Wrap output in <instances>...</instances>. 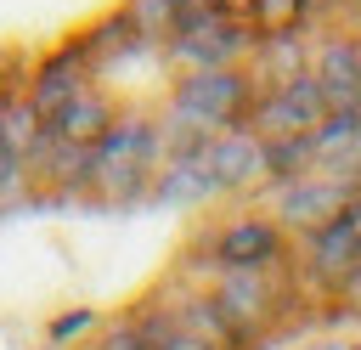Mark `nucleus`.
<instances>
[{
  "instance_id": "obj_1",
  "label": "nucleus",
  "mask_w": 361,
  "mask_h": 350,
  "mask_svg": "<svg viewBox=\"0 0 361 350\" xmlns=\"http://www.w3.org/2000/svg\"><path fill=\"white\" fill-rule=\"evenodd\" d=\"M164 164V119L158 113H118V124L90 147V181L85 198L96 209H130L152 203V181Z\"/></svg>"
},
{
  "instance_id": "obj_2",
  "label": "nucleus",
  "mask_w": 361,
  "mask_h": 350,
  "mask_svg": "<svg viewBox=\"0 0 361 350\" xmlns=\"http://www.w3.org/2000/svg\"><path fill=\"white\" fill-rule=\"evenodd\" d=\"M259 102V85L248 68H209V73H175L169 85V102H164V119L175 124H192L203 135H220V130H237L248 124Z\"/></svg>"
},
{
  "instance_id": "obj_3",
  "label": "nucleus",
  "mask_w": 361,
  "mask_h": 350,
  "mask_svg": "<svg viewBox=\"0 0 361 350\" xmlns=\"http://www.w3.org/2000/svg\"><path fill=\"white\" fill-rule=\"evenodd\" d=\"M209 294H214V305L226 310V322L248 339V350L265 344V339L282 327L288 305L299 299L293 265H288V271H220V277L209 282Z\"/></svg>"
},
{
  "instance_id": "obj_4",
  "label": "nucleus",
  "mask_w": 361,
  "mask_h": 350,
  "mask_svg": "<svg viewBox=\"0 0 361 350\" xmlns=\"http://www.w3.org/2000/svg\"><path fill=\"white\" fill-rule=\"evenodd\" d=\"M254 28L237 11H209V17H186L175 28V40L164 45V56L180 73H209V68H248L254 56Z\"/></svg>"
},
{
  "instance_id": "obj_5",
  "label": "nucleus",
  "mask_w": 361,
  "mask_h": 350,
  "mask_svg": "<svg viewBox=\"0 0 361 350\" xmlns=\"http://www.w3.org/2000/svg\"><path fill=\"white\" fill-rule=\"evenodd\" d=\"M220 271H288L299 243L271 220V209H237L226 220H209Z\"/></svg>"
},
{
  "instance_id": "obj_6",
  "label": "nucleus",
  "mask_w": 361,
  "mask_h": 350,
  "mask_svg": "<svg viewBox=\"0 0 361 350\" xmlns=\"http://www.w3.org/2000/svg\"><path fill=\"white\" fill-rule=\"evenodd\" d=\"M350 198H355V186H350L344 175H333V169H310V175H299V181H288V186H276V192H265L271 220H276L293 243H305V237H316L322 226L344 220Z\"/></svg>"
},
{
  "instance_id": "obj_7",
  "label": "nucleus",
  "mask_w": 361,
  "mask_h": 350,
  "mask_svg": "<svg viewBox=\"0 0 361 350\" xmlns=\"http://www.w3.org/2000/svg\"><path fill=\"white\" fill-rule=\"evenodd\" d=\"M147 299H158V305H164V316H169L186 339H197L203 350H248V339L226 322V310L214 305V294H209V288H197V282H186V277L164 271V277L152 282V294H147Z\"/></svg>"
},
{
  "instance_id": "obj_8",
  "label": "nucleus",
  "mask_w": 361,
  "mask_h": 350,
  "mask_svg": "<svg viewBox=\"0 0 361 350\" xmlns=\"http://www.w3.org/2000/svg\"><path fill=\"white\" fill-rule=\"evenodd\" d=\"M203 164L214 175V192H226V198H265L271 192V152L248 124L209 135Z\"/></svg>"
},
{
  "instance_id": "obj_9",
  "label": "nucleus",
  "mask_w": 361,
  "mask_h": 350,
  "mask_svg": "<svg viewBox=\"0 0 361 350\" xmlns=\"http://www.w3.org/2000/svg\"><path fill=\"white\" fill-rule=\"evenodd\" d=\"M85 85H96V68H90L85 45L68 34V40H56L51 51H39V56H34V68H28V90H23V96H28V107L51 124V119H56V113L85 90Z\"/></svg>"
},
{
  "instance_id": "obj_10",
  "label": "nucleus",
  "mask_w": 361,
  "mask_h": 350,
  "mask_svg": "<svg viewBox=\"0 0 361 350\" xmlns=\"http://www.w3.org/2000/svg\"><path fill=\"white\" fill-rule=\"evenodd\" d=\"M322 119H327V96L316 85V73H305L282 90H259V102L248 113V130L259 141H288V135H316Z\"/></svg>"
},
{
  "instance_id": "obj_11",
  "label": "nucleus",
  "mask_w": 361,
  "mask_h": 350,
  "mask_svg": "<svg viewBox=\"0 0 361 350\" xmlns=\"http://www.w3.org/2000/svg\"><path fill=\"white\" fill-rule=\"evenodd\" d=\"M310 73L327 96V113H344V107H361V40L350 28H333L316 40V56H310Z\"/></svg>"
},
{
  "instance_id": "obj_12",
  "label": "nucleus",
  "mask_w": 361,
  "mask_h": 350,
  "mask_svg": "<svg viewBox=\"0 0 361 350\" xmlns=\"http://www.w3.org/2000/svg\"><path fill=\"white\" fill-rule=\"evenodd\" d=\"M118 113H124V102L96 79V85H85L56 119H51V141H62V147H79V152H90L113 124H118Z\"/></svg>"
},
{
  "instance_id": "obj_13",
  "label": "nucleus",
  "mask_w": 361,
  "mask_h": 350,
  "mask_svg": "<svg viewBox=\"0 0 361 350\" xmlns=\"http://www.w3.org/2000/svg\"><path fill=\"white\" fill-rule=\"evenodd\" d=\"M310 56H316V45L305 34H259L254 56H248V73H254L259 90H282V85L310 73Z\"/></svg>"
},
{
  "instance_id": "obj_14",
  "label": "nucleus",
  "mask_w": 361,
  "mask_h": 350,
  "mask_svg": "<svg viewBox=\"0 0 361 350\" xmlns=\"http://www.w3.org/2000/svg\"><path fill=\"white\" fill-rule=\"evenodd\" d=\"M220 198L214 192V175L203 164V152H175L158 164V181H152V203H169V209H192V203H209Z\"/></svg>"
},
{
  "instance_id": "obj_15",
  "label": "nucleus",
  "mask_w": 361,
  "mask_h": 350,
  "mask_svg": "<svg viewBox=\"0 0 361 350\" xmlns=\"http://www.w3.org/2000/svg\"><path fill=\"white\" fill-rule=\"evenodd\" d=\"M73 40L85 45V56H90V68H96V73H107L113 62H124V56H141V51H147V45L135 40V28H130V17H124L118 6H107V11H102L96 23H85Z\"/></svg>"
},
{
  "instance_id": "obj_16",
  "label": "nucleus",
  "mask_w": 361,
  "mask_h": 350,
  "mask_svg": "<svg viewBox=\"0 0 361 350\" xmlns=\"http://www.w3.org/2000/svg\"><path fill=\"white\" fill-rule=\"evenodd\" d=\"M310 147H316V169H333V164H344V158H355V152H361V107H344V113H327V119L316 124V135H310Z\"/></svg>"
},
{
  "instance_id": "obj_17",
  "label": "nucleus",
  "mask_w": 361,
  "mask_h": 350,
  "mask_svg": "<svg viewBox=\"0 0 361 350\" xmlns=\"http://www.w3.org/2000/svg\"><path fill=\"white\" fill-rule=\"evenodd\" d=\"M118 11L130 17V28L147 51H164L180 28V0H118Z\"/></svg>"
},
{
  "instance_id": "obj_18",
  "label": "nucleus",
  "mask_w": 361,
  "mask_h": 350,
  "mask_svg": "<svg viewBox=\"0 0 361 350\" xmlns=\"http://www.w3.org/2000/svg\"><path fill=\"white\" fill-rule=\"evenodd\" d=\"M248 28L254 34H305L310 0H248Z\"/></svg>"
},
{
  "instance_id": "obj_19",
  "label": "nucleus",
  "mask_w": 361,
  "mask_h": 350,
  "mask_svg": "<svg viewBox=\"0 0 361 350\" xmlns=\"http://www.w3.org/2000/svg\"><path fill=\"white\" fill-rule=\"evenodd\" d=\"M130 322L141 327V339H147L152 350H203L197 339H186V333L164 316V305H158V299H135V305H130Z\"/></svg>"
},
{
  "instance_id": "obj_20",
  "label": "nucleus",
  "mask_w": 361,
  "mask_h": 350,
  "mask_svg": "<svg viewBox=\"0 0 361 350\" xmlns=\"http://www.w3.org/2000/svg\"><path fill=\"white\" fill-rule=\"evenodd\" d=\"M265 152H271V192L316 169V147H310V135H288V141H265Z\"/></svg>"
},
{
  "instance_id": "obj_21",
  "label": "nucleus",
  "mask_w": 361,
  "mask_h": 350,
  "mask_svg": "<svg viewBox=\"0 0 361 350\" xmlns=\"http://www.w3.org/2000/svg\"><path fill=\"white\" fill-rule=\"evenodd\" d=\"M79 333H102V310H90V305H68L62 316L45 322V344H73Z\"/></svg>"
},
{
  "instance_id": "obj_22",
  "label": "nucleus",
  "mask_w": 361,
  "mask_h": 350,
  "mask_svg": "<svg viewBox=\"0 0 361 350\" xmlns=\"http://www.w3.org/2000/svg\"><path fill=\"white\" fill-rule=\"evenodd\" d=\"M90 350H152L147 339H141V327L130 322V310L124 316H113V322H102V333H96V344Z\"/></svg>"
},
{
  "instance_id": "obj_23",
  "label": "nucleus",
  "mask_w": 361,
  "mask_h": 350,
  "mask_svg": "<svg viewBox=\"0 0 361 350\" xmlns=\"http://www.w3.org/2000/svg\"><path fill=\"white\" fill-rule=\"evenodd\" d=\"M333 310H344V316H361V265L338 282V294H333Z\"/></svg>"
},
{
  "instance_id": "obj_24",
  "label": "nucleus",
  "mask_w": 361,
  "mask_h": 350,
  "mask_svg": "<svg viewBox=\"0 0 361 350\" xmlns=\"http://www.w3.org/2000/svg\"><path fill=\"white\" fill-rule=\"evenodd\" d=\"M209 11H226V0H180V23L186 17H209Z\"/></svg>"
},
{
  "instance_id": "obj_25",
  "label": "nucleus",
  "mask_w": 361,
  "mask_h": 350,
  "mask_svg": "<svg viewBox=\"0 0 361 350\" xmlns=\"http://www.w3.org/2000/svg\"><path fill=\"white\" fill-rule=\"evenodd\" d=\"M344 17H355V23H361V0H344Z\"/></svg>"
},
{
  "instance_id": "obj_26",
  "label": "nucleus",
  "mask_w": 361,
  "mask_h": 350,
  "mask_svg": "<svg viewBox=\"0 0 361 350\" xmlns=\"http://www.w3.org/2000/svg\"><path fill=\"white\" fill-rule=\"evenodd\" d=\"M226 11H237V17H243V11H248V0H226Z\"/></svg>"
},
{
  "instance_id": "obj_27",
  "label": "nucleus",
  "mask_w": 361,
  "mask_h": 350,
  "mask_svg": "<svg viewBox=\"0 0 361 350\" xmlns=\"http://www.w3.org/2000/svg\"><path fill=\"white\" fill-rule=\"evenodd\" d=\"M350 350H361V344H350Z\"/></svg>"
}]
</instances>
